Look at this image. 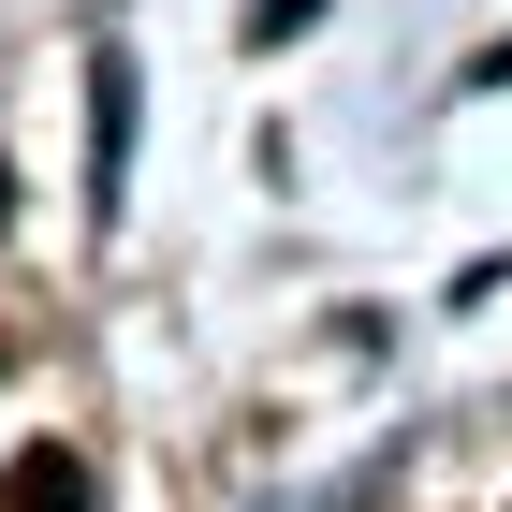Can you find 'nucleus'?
<instances>
[{"label": "nucleus", "mask_w": 512, "mask_h": 512, "mask_svg": "<svg viewBox=\"0 0 512 512\" xmlns=\"http://www.w3.org/2000/svg\"><path fill=\"white\" fill-rule=\"evenodd\" d=\"M0 220H15V176H0Z\"/></svg>", "instance_id": "2"}, {"label": "nucleus", "mask_w": 512, "mask_h": 512, "mask_svg": "<svg viewBox=\"0 0 512 512\" xmlns=\"http://www.w3.org/2000/svg\"><path fill=\"white\" fill-rule=\"evenodd\" d=\"M0 512H88V454H74V439H30L15 483H0Z\"/></svg>", "instance_id": "1"}]
</instances>
